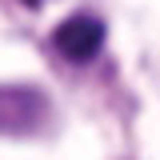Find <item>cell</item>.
I'll list each match as a JSON object with an SVG mask.
<instances>
[{
  "label": "cell",
  "mask_w": 160,
  "mask_h": 160,
  "mask_svg": "<svg viewBox=\"0 0 160 160\" xmlns=\"http://www.w3.org/2000/svg\"><path fill=\"white\" fill-rule=\"evenodd\" d=\"M52 48L64 60H72V64H88L104 48V20L88 16V12H76V16L60 20L56 32H52Z\"/></svg>",
  "instance_id": "7a4b0ae2"
},
{
  "label": "cell",
  "mask_w": 160,
  "mask_h": 160,
  "mask_svg": "<svg viewBox=\"0 0 160 160\" xmlns=\"http://www.w3.org/2000/svg\"><path fill=\"white\" fill-rule=\"evenodd\" d=\"M48 120V96L36 84H0V136H32Z\"/></svg>",
  "instance_id": "6da1fadb"
},
{
  "label": "cell",
  "mask_w": 160,
  "mask_h": 160,
  "mask_svg": "<svg viewBox=\"0 0 160 160\" xmlns=\"http://www.w3.org/2000/svg\"><path fill=\"white\" fill-rule=\"evenodd\" d=\"M28 4H40V0H28Z\"/></svg>",
  "instance_id": "3957f363"
}]
</instances>
